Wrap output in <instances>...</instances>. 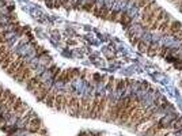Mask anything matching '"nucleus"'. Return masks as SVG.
<instances>
[{
    "label": "nucleus",
    "instance_id": "obj_17",
    "mask_svg": "<svg viewBox=\"0 0 182 136\" xmlns=\"http://www.w3.org/2000/svg\"><path fill=\"white\" fill-rule=\"evenodd\" d=\"M152 0H139V2H136L135 3V7L136 8H140V10H142V8H144L147 4H148V3H151Z\"/></svg>",
    "mask_w": 182,
    "mask_h": 136
},
{
    "label": "nucleus",
    "instance_id": "obj_21",
    "mask_svg": "<svg viewBox=\"0 0 182 136\" xmlns=\"http://www.w3.org/2000/svg\"><path fill=\"white\" fill-rule=\"evenodd\" d=\"M87 75H89V71H87V69H83V71H80V75H79V76H80V79L84 80Z\"/></svg>",
    "mask_w": 182,
    "mask_h": 136
},
{
    "label": "nucleus",
    "instance_id": "obj_10",
    "mask_svg": "<svg viewBox=\"0 0 182 136\" xmlns=\"http://www.w3.org/2000/svg\"><path fill=\"white\" fill-rule=\"evenodd\" d=\"M34 51H36V57H37V59H44L45 56H48V51H46L44 46H41V45L34 46Z\"/></svg>",
    "mask_w": 182,
    "mask_h": 136
},
{
    "label": "nucleus",
    "instance_id": "obj_25",
    "mask_svg": "<svg viewBox=\"0 0 182 136\" xmlns=\"http://www.w3.org/2000/svg\"><path fill=\"white\" fill-rule=\"evenodd\" d=\"M174 38H175V40H178L180 42H182V31H181L180 34H177V36H174Z\"/></svg>",
    "mask_w": 182,
    "mask_h": 136
},
{
    "label": "nucleus",
    "instance_id": "obj_28",
    "mask_svg": "<svg viewBox=\"0 0 182 136\" xmlns=\"http://www.w3.org/2000/svg\"><path fill=\"white\" fill-rule=\"evenodd\" d=\"M181 86H182V85H181Z\"/></svg>",
    "mask_w": 182,
    "mask_h": 136
},
{
    "label": "nucleus",
    "instance_id": "obj_9",
    "mask_svg": "<svg viewBox=\"0 0 182 136\" xmlns=\"http://www.w3.org/2000/svg\"><path fill=\"white\" fill-rule=\"evenodd\" d=\"M96 3H98L96 0H87V2H84V3H83V5H82L80 10L86 11V12H93V8L95 7Z\"/></svg>",
    "mask_w": 182,
    "mask_h": 136
},
{
    "label": "nucleus",
    "instance_id": "obj_4",
    "mask_svg": "<svg viewBox=\"0 0 182 136\" xmlns=\"http://www.w3.org/2000/svg\"><path fill=\"white\" fill-rule=\"evenodd\" d=\"M63 102H64V92H56L54 97V108L57 112H61V108H63Z\"/></svg>",
    "mask_w": 182,
    "mask_h": 136
},
{
    "label": "nucleus",
    "instance_id": "obj_1",
    "mask_svg": "<svg viewBox=\"0 0 182 136\" xmlns=\"http://www.w3.org/2000/svg\"><path fill=\"white\" fill-rule=\"evenodd\" d=\"M41 82H42V76H41V75H34V76L31 78V79L29 80L27 83H26V89H27L29 91L33 92L38 87V86H40Z\"/></svg>",
    "mask_w": 182,
    "mask_h": 136
},
{
    "label": "nucleus",
    "instance_id": "obj_14",
    "mask_svg": "<svg viewBox=\"0 0 182 136\" xmlns=\"http://www.w3.org/2000/svg\"><path fill=\"white\" fill-rule=\"evenodd\" d=\"M114 86H116V78L109 76V78H107V82H106V89L109 91H111L114 89Z\"/></svg>",
    "mask_w": 182,
    "mask_h": 136
},
{
    "label": "nucleus",
    "instance_id": "obj_23",
    "mask_svg": "<svg viewBox=\"0 0 182 136\" xmlns=\"http://www.w3.org/2000/svg\"><path fill=\"white\" fill-rule=\"evenodd\" d=\"M164 59L167 60L169 63H175V60H177V57H174V56H166Z\"/></svg>",
    "mask_w": 182,
    "mask_h": 136
},
{
    "label": "nucleus",
    "instance_id": "obj_27",
    "mask_svg": "<svg viewBox=\"0 0 182 136\" xmlns=\"http://www.w3.org/2000/svg\"><path fill=\"white\" fill-rule=\"evenodd\" d=\"M44 2H45V0H44Z\"/></svg>",
    "mask_w": 182,
    "mask_h": 136
},
{
    "label": "nucleus",
    "instance_id": "obj_20",
    "mask_svg": "<svg viewBox=\"0 0 182 136\" xmlns=\"http://www.w3.org/2000/svg\"><path fill=\"white\" fill-rule=\"evenodd\" d=\"M175 68H177V69H182V60L178 59V57H177V60H175Z\"/></svg>",
    "mask_w": 182,
    "mask_h": 136
},
{
    "label": "nucleus",
    "instance_id": "obj_15",
    "mask_svg": "<svg viewBox=\"0 0 182 136\" xmlns=\"http://www.w3.org/2000/svg\"><path fill=\"white\" fill-rule=\"evenodd\" d=\"M136 46H137V49H139L140 53H147V48H148V44H147V42H144V41H142V40H140L139 44H137Z\"/></svg>",
    "mask_w": 182,
    "mask_h": 136
},
{
    "label": "nucleus",
    "instance_id": "obj_7",
    "mask_svg": "<svg viewBox=\"0 0 182 136\" xmlns=\"http://www.w3.org/2000/svg\"><path fill=\"white\" fill-rule=\"evenodd\" d=\"M110 8L107 7V5H101V10H99V12H98V15H96V18H101V19H103V21H107V16H109V14H110Z\"/></svg>",
    "mask_w": 182,
    "mask_h": 136
},
{
    "label": "nucleus",
    "instance_id": "obj_8",
    "mask_svg": "<svg viewBox=\"0 0 182 136\" xmlns=\"http://www.w3.org/2000/svg\"><path fill=\"white\" fill-rule=\"evenodd\" d=\"M159 48L160 46L156 44V42H151V44L148 45V48H147V54H148L149 57H154L155 54L159 52Z\"/></svg>",
    "mask_w": 182,
    "mask_h": 136
},
{
    "label": "nucleus",
    "instance_id": "obj_16",
    "mask_svg": "<svg viewBox=\"0 0 182 136\" xmlns=\"http://www.w3.org/2000/svg\"><path fill=\"white\" fill-rule=\"evenodd\" d=\"M169 51H170L169 46H167V45H162V46L159 48V52H158V53H159L160 57H166L167 53H169Z\"/></svg>",
    "mask_w": 182,
    "mask_h": 136
},
{
    "label": "nucleus",
    "instance_id": "obj_24",
    "mask_svg": "<svg viewBox=\"0 0 182 136\" xmlns=\"http://www.w3.org/2000/svg\"><path fill=\"white\" fill-rule=\"evenodd\" d=\"M147 87H148V83L147 82H143L142 85H140V90H144V89H147Z\"/></svg>",
    "mask_w": 182,
    "mask_h": 136
},
{
    "label": "nucleus",
    "instance_id": "obj_5",
    "mask_svg": "<svg viewBox=\"0 0 182 136\" xmlns=\"http://www.w3.org/2000/svg\"><path fill=\"white\" fill-rule=\"evenodd\" d=\"M171 21H173L171 16H170L169 14H166L164 19L159 23V27H158V30H159V31H163V33H164V31H167V30H169V27H170V23H171Z\"/></svg>",
    "mask_w": 182,
    "mask_h": 136
},
{
    "label": "nucleus",
    "instance_id": "obj_12",
    "mask_svg": "<svg viewBox=\"0 0 182 136\" xmlns=\"http://www.w3.org/2000/svg\"><path fill=\"white\" fill-rule=\"evenodd\" d=\"M125 89H127L125 79H116V86H114V90H116V91H124Z\"/></svg>",
    "mask_w": 182,
    "mask_h": 136
},
{
    "label": "nucleus",
    "instance_id": "obj_13",
    "mask_svg": "<svg viewBox=\"0 0 182 136\" xmlns=\"http://www.w3.org/2000/svg\"><path fill=\"white\" fill-rule=\"evenodd\" d=\"M120 11H117V10H111L110 11V14H109V16H107V21H111V22H118V19H120Z\"/></svg>",
    "mask_w": 182,
    "mask_h": 136
},
{
    "label": "nucleus",
    "instance_id": "obj_3",
    "mask_svg": "<svg viewBox=\"0 0 182 136\" xmlns=\"http://www.w3.org/2000/svg\"><path fill=\"white\" fill-rule=\"evenodd\" d=\"M118 22L121 23V26L125 29V30H129V27H131V23H132V18H131V15H129L128 12H121V14H120Z\"/></svg>",
    "mask_w": 182,
    "mask_h": 136
},
{
    "label": "nucleus",
    "instance_id": "obj_6",
    "mask_svg": "<svg viewBox=\"0 0 182 136\" xmlns=\"http://www.w3.org/2000/svg\"><path fill=\"white\" fill-rule=\"evenodd\" d=\"M56 92H57V91H54L53 89H52V91L49 92L48 95H46V98H45V101H44V103H45L48 108H54V97H56Z\"/></svg>",
    "mask_w": 182,
    "mask_h": 136
},
{
    "label": "nucleus",
    "instance_id": "obj_22",
    "mask_svg": "<svg viewBox=\"0 0 182 136\" xmlns=\"http://www.w3.org/2000/svg\"><path fill=\"white\" fill-rule=\"evenodd\" d=\"M7 11H8V14H12L14 11H15V5H14V4H8L7 5Z\"/></svg>",
    "mask_w": 182,
    "mask_h": 136
},
{
    "label": "nucleus",
    "instance_id": "obj_19",
    "mask_svg": "<svg viewBox=\"0 0 182 136\" xmlns=\"http://www.w3.org/2000/svg\"><path fill=\"white\" fill-rule=\"evenodd\" d=\"M5 42H7V37H5V34L4 33H0V45L5 44Z\"/></svg>",
    "mask_w": 182,
    "mask_h": 136
},
{
    "label": "nucleus",
    "instance_id": "obj_18",
    "mask_svg": "<svg viewBox=\"0 0 182 136\" xmlns=\"http://www.w3.org/2000/svg\"><path fill=\"white\" fill-rule=\"evenodd\" d=\"M129 41H131V44L133 46H136L137 44H139L140 38H139V36H133V37H129Z\"/></svg>",
    "mask_w": 182,
    "mask_h": 136
},
{
    "label": "nucleus",
    "instance_id": "obj_11",
    "mask_svg": "<svg viewBox=\"0 0 182 136\" xmlns=\"http://www.w3.org/2000/svg\"><path fill=\"white\" fill-rule=\"evenodd\" d=\"M155 7H158V4L154 2V0H152V2H151V3H148V4H147L144 8H142V12H140V16H144V15H147V14H149L152 10H154Z\"/></svg>",
    "mask_w": 182,
    "mask_h": 136
},
{
    "label": "nucleus",
    "instance_id": "obj_26",
    "mask_svg": "<svg viewBox=\"0 0 182 136\" xmlns=\"http://www.w3.org/2000/svg\"><path fill=\"white\" fill-rule=\"evenodd\" d=\"M0 26H3V25H2V22H0Z\"/></svg>",
    "mask_w": 182,
    "mask_h": 136
},
{
    "label": "nucleus",
    "instance_id": "obj_2",
    "mask_svg": "<svg viewBox=\"0 0 182 136\" xmlns=\"http://www.w3.org/2000/svg\"><path fill=\"white\" fill-rule=\"evenodd\" d=\"M167 31H169L170 36H177V34H180L182 31V23L180 21H174V19H173Z\"/></svg>",
    "mask_w": 182,
    "mask_h": 136
}]
</instances>
